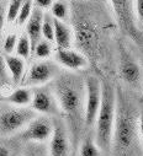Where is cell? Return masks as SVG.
<instances>
[{
    "label": "cell",
    "instance_id": "cb8c5ba5",
    "mask_svg": "<svg viewBox=\"0 0 143 156\" xmlns=\"http://www.w3.org/2000/svg\"><path fill=\"white\" fill-rule=\"evenodd\" d=\"M24 2L25 0H10V3L8 5V9H6V22L11 23V22L16 21L17 14H19Z\"/></svg>",
    "mask_w": 143,
    "mask_h": 156
},
{
    "label": "cell",
    "instance_id": "1f68e13d",
    "mask_svg": "<svg viewBox=\"0 0 143 156\" xmlns=\"http://www.w3.org/2000/svg\"><path fill=\"white\" fill-rule=\"evenodd\" d=\"M26 156H41L38 152H36V151H31V152H28Z\"/></svg>",
    "mask_w": 143,
    "mask_h": 156
},
{
    "label": "cell",
    "instance_id": "603a6c76",
    "mask_svg": "<svg viewBox=\"0 0 143 156\" xmlns=\"http://www.w3.org/2000/svg\"><path fill=\"white\" fill-rule=\"evenodd\" d=\"M80 156H100V149L91 138H86L82 143Z\"/></svg>",
    "mask_w": 143,
    "mask_h": 156
},
{
    "label": "cell",
    "instance_id": "7c38bea8",
    "mask_svg": "<svg viewBox=\"0 0 143 156\" xmlns=\"http://www.w3.org/2000/svg\"><path fill=\"white\" fill-rule=\"evenodd\" d=\"M42 20H43V10L35 8L32 10L31 16L28 17L26 25V34L31 43V49L33 51L35 46L42 40Z\"/></svg>",
    "mask_w": 143,
    "mask_h": 156
},
{
    "label": "cell",
    "instance_id": "30bf717a",
    "mask_svg": "<svg viewBox=\"0 0 143 156\" xmlns=\"http://www.w3.org/2000/svg\"><path fill=\"white\" fill-rule=\"evenodd\" d=\"M70 143L68 129L61 121L53 123V132L50 138V156H69Z\"/></svg>",
    "mask_w": 143,
    "mask_h": 156
},
{
    "label": "cell",
    "instance_id": "9c48e42d",
    "mask_svg": "<svg viewBox=\"0 0 143 156\" xmlns=\"http://www.w3.org/2000/svg\"><path fill=\"white\" fill-rule=\"evenodd\" d=\"M53 132V122L47 117L36 115L32 121L24 128L22 139L35 143H45L50 140Z\"/></svg>",
    "mask_w": 143,
    "mask_h": 156
},
{
    "label": "cell",
    "instance_id": "52a82bcc",
    "mask_svg": "<svg viewBox=\"0 0 143 156\" xmlns=\"http://www.w3.org/2000/svg\"><path fill=\"white\" fill-rule=\"evenodd\" d=\"M109 2L114 8L121 30L127 36L136 40L138 36V31L134 21L133 0H109Z\"/></svg>",
    "mask_w": 143,
    "mask_h": 156
},
{
    "label": "cell",
    "instance_id": "d4e9b609",
    "mask_svg": "<svg viewBox=\"0 0 143 156\" xmlns=\"http://www.w3.org/2000/svg\"><path fill=\"white\" fill-rule=\"evenodd\" d=\"M17 34L16 33H9L6 34L5 40L3 42V51L5 54H13L15 52L16 48V43H17Z\"/></svg>",
    "mask_w": 143,
    "mask_h": 156
},
{
    "label": "cell",
    "instance_id": "f546056e",
    "mask_svg": "<svg viewBox=\"0 0 143 156\" xmlns=\"http://www.w3.org/2000/svg\"><path fill=\"white\" fill-rule=\"evenodd\" d=\"M138 129H139V135H141L142 144H143V107L141 108L138 113Z\"/></svg>",
    "mask_w": 143,
    "mask_h": 156
},
{
    "label": "cell",
    "instance_id": "4dcf8cb0",
    "mask_svg": "<svg viewBox=\"0 0 143 156\" xmlns=\"http://www.w3.org/2000/svg\"><path fill=\"white\" fill-rule=\"evenodd\" d=\"M0 156H10V150L6 146L0 145Z\"/></svg>",
    "mask_w": 143,
    "mask_h": 156
},
{
    "label": "cell",
    "instance_id": "ac0fdd59",
    "mask_svg": "<svg viewBox=\"0 0 143 156\" xmlns=\"http://www.w3.org/2000/svg\"><path fill=\"white\" fill-rule=\"evenodd\" d=\"M50 9L52 17L56 20L65 21L69 16V6L64 0H54Z\"/></svg>",
    "mask_w": 143,
    "mask_h": 156
},
{
    "label": "cell",
    "instance_id": "9a60e30c",
    "mask_svg": "<svg viewBox=\"0 0 143 156\" xmlns=\"http://www.w3.org/2000/svg\"><path fill=\"white\" fill-rule=\"evenodd\" d=\"M4 59H5L6 69H8L11 81L15 85L21 84L24 75H25V60L20 57L13 55V54H5Z\"/></svg>",
    "mask_w": 143,
    "mask_h": 156
},
{
    "label": "cell",
    "instance_id": "44dd1931",
    "mask_svg": "<svg viewBox=\"0 0 143 156\" xmlns=\"http://www.w3.org/2000/svg\"><path fill=\"white\" fill-rule=\"evenodd\" d=\"M32 10H33V0H25L16 17V22L19 26H22L27 22L28 17L32 14Z\"/></svg>",
    "mask_w": 143,
    "mask_h": 156
},
{
    "label": "cell",
    "instance_id": "2e32d148",
    "mask_svg": "<svg viewBox=\"0 0 143 156\" xmlns=\"http://www.w3.org/2000/svg\"><path fill=\"white\" fill-rule=\"evenodd\" d=\"M53 25H54V40L58 48L65 49L70 48L72 42H73V32H72L70 27L64 22L53 19Z\"/></svg>",
    "mask_w": 143,
    "mask_h": 156
},
{
    "label": "cell",
    "instance_id": "ffe728a7",
    "mask_svg": "<svg viewBox=\"0 0 143 156\" xmlns=\"http://www.w3.org/2000/svg\"><path fill=\"white\" fill-rule=\"evenodd\" d=\"M42 37L48 42H53L54 40V25H53V17L48 12H43V20H42Z\"/></svg>",
    "mask_w": 143,
    "mask_h": 156
},
{
    "label": "cell",
    "instance_id": "6da1fadb",
    "mask_svg": "<svg viewBox=\"0 0 143 156\" xmlns=\"http://www.w3.org/2000/svg\"><path fill=\"white\" fill-rule=\"evenodd\" d=\"M53 92L61 112L64 114L68 128L74 139L79 136L84 126L85 85L78 75L62 73L54 77Z\"/></svg>",
    "mask_w": 143,
    "mask_h": 156
},
{
    "label": "cell",
    "instance_id": "5b68a950",
    "mask_svg": "<svg viewBox=\"0 0 143 156\" xmlns=\"http://www.w3.org/2000/svg\"><path fill=\"white\" fill-rule=\"evenodd\" d=\"M85 102H84V126L91 128L95 124L96 114L101 103V83L96 76L89 75L84 80Z\"/></svg>",
    "mask_w": 143,
    "mask_h": 156
},
{
    "label": "cell",
    "instance_id": "8992f818",
    "mask_svg": "<svg viewBox=\"0 0 143 156\" xmlns=\"http://www.w3.org/2000/svg\"><path fill=\"white\" fill-rule=\"evenodd\" d=\"M58 65L53 62L50 60H41L36 62L32 64V66L28 69L25 79H22L21 84L26 87H36V86H42L51 80H53L54 77L58 75Z\"/></svg>",
    "mask_w": 143,
    "mask_h": 156
},
{
    "label": "cell",
    "instance_id": "d6986e66",
    "mask_svg": "<svg viewBox=\"0 0 143 156\" xmlns=\"http://www.w3.org/2000/svg\"><path fill=\"white\" fill-rule=\"evenodd\" d=\"M15 52H16V55L22 58L24 60L28 59L31 53H32V49H31V43H30V40L26 33H22L19 38H17V43H16V48H15Z\"/></svg>",
    "mask_w": 143,
    "mask_h": 156
},
{
    "label": "cell",
    "instance_id": "484cf974",
    "mask_svg": "<svg viewBox=\"0 0 143 156\" xmlns=\"http://www.w3.org/2000/svg\"><path fill=\"white\" fill-rule=\"evenodd\" d=\"M9 80H10V76H9V73L6 69L4 55L0 54V89L4 87L5 85H8Z\"/></svg>",
    "mask_w": 143,
    "mask_h": 156
},
{
    "label": "cell",
    "instance_id": "5bb4252c",
    "mask_svg": "<svg viewBox=\"0 0 143 156\" xmlns=\"http://www.w3.org/2000/svg\"><path fill=\"white\" fill-rule=\"evenodd\" d=\"M120 74L122 79L131 85H136L141 80V68L127 53H122L121 55Z\"/></svg>",
    "mask_w": 143,
    "mask_h": 156
},
{
    "label": "cell",
    "instance_id": "7a4b0ae2",
    "mask_svg": "<svg viewBox=\"0 0 143 156\" xmlns=\"http://www.w3.org/2000/svg\"><path fill=\"white\" fill-rule=\"evenodd\" d=\"M138 113L125 97L116 96V117L112 134L114 156H137L139 144Z\"/></svg>",
    "mask_w": 143,
    "mask_h": 156
},
{
    "label": "cell",
    "instance_id": "7402d4cb",
    "mask_svg": "<svg viewBox=\"0 0 143 156\" xmlns=\"http://www.w3.org/2000/svg\"><path fill=\"white\" fill-rule=\"evenodd\" d=\"M33 54L35 57H37L38 59H47L51 57L52 54V46L51 42L46 41V40H41L33 48Z\"/></svg>",
    "mask_w": 143,
    "mask_h": 156
},
{
    "label": "cell",
    "instance_id": "4fadbf2b",
    "mask_svg": "<svg viewBox=\"0 0 143 156\" xmlns=\"http://www.w3.org/2000/svg\"><path fill=\"white\" fill-rule=\"evenodd\" d=\"M75 37L77 42L83 48V51L86 52H94L96 46V32L93 30L89 22L85 21H78L75 26Z\"/></svg>",
    "mask_w": 143,
    "mask_h": 156
},
{
    "label": "cell",
    "instance_id": "277c9868",
    "mask_svg": "<svg viewBox=\"0 0 143 156\" xmlns=\"http://www.w3.org/2000/svg\"><path fill=\"white\" fill-rule=\"evenodd\" d=\"M36 117L32 108L10 105L0 108V134L11 135L22 130Z\"/></svg>",
    "mask_w": 143,
    "mask_h": 156
},
{
    "label": "cell",
    "instance_id": "83f0119b",
    "mask_svg": "<svg viewBox=\"0 0 143 156\" xmlns=\"http://www.w3.org/2000/svg\"><path fill=\"white\" fill-rule=\"evenodd\" d=\"M53 2L54 0H33V4L36 5V8L45 10V9H50L51 5L53 4Z\"/></svg>",
    "mask_w": 143,
    "mask_h": 156
},
{
    "label": "cell",
    "instance_id": "e0dca14e",
    "mask_svg": "<svg viewBox=\"0 0 143 156\" xmlns=\"http://www.w3.org/2000/svg\"><path fill=\"white\" fill-rule=\"evenodd\" d=\"M31 100H32V90H30L26 86L19 87L4 97L5 102L20 107H26L27 105L31 103Z\"/></svg>",
    "mask_w": 143,
    "mask_h": 156
},
{
    "label": "cell",
    "instance_id": "f1b7e54d",
    "mask_svg": "<svg viewBox=\"0 0 143 156\" xmlns=\"http://www.w3.org/2000/svg\"><path fill=\"white\" fill-rule=\"evenodd\" d=\"M6 22V10L3 4H0V34L3 32V28Z\"/></svg>",
    "mask_w": 143,
    "mask_h": 156
},
{
    "label": "cell",
    "instance_id": "8fae6325",
    "mask_svg": "<svg viewBox=\"0 0 143 156\" xmlns=\"http://www.w3.org/2000/svg\"><path fill=\"white\" fill-rule=\"evenodd\" d=\"M56 60L62 66L72 71L82 70L88 65V59L83 53L78 51H73L70 48H65V49L58 48L56 52Z\"/></svg>",
    "mask_w": 143,
    "mask_h": 156
},
{
    "label": "cell",
    "instance_id": "4316f807",
    "mask_svg": "<svg viewBox=\"0 0 143 156\" xmlns=\"http://www.w3.org/2000/svg\"><path fill=\"white\" fill-rule=\"evenodd\" d=\"M133 8L138 20L143 22V0H133Z\"/></svg>",
    "mask_w": 143,
    "mask_h": 156
},
{
    "label": "cell",
    "instance_id": "3957f363",
    "mask_svg": "<svg viewBox=\"0 0 143 156\" xmlns=\"http://www.w3.org/2000/svg\"><path fill=\"white\" fill-rule=\"evenodd\" d=\"M116 117V91L109 83L101 84V103L96 114V145L99 149L109 151L112 144V134Z\"/></svg>",
    "mask_w": 143,
    "mask_h": 156
},
{
    "label": "cell",
    "instance_id": "ba28073f",
    "mask_svg": "<svg viewBox=\"0 0 143 156\" xmlns=\"http://www.w3.org/2000/svg\"><path fill=\"white\" fill-rule=\"evenodd\" d=\"M30 105L36 113L47 115H57L61 113L53 90L50 87H43V85L36 86V89L32 91V100Z\"/></svg>",
    "mask_w": 143,
    "mask_h": 156
}]
</instances>
